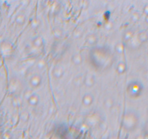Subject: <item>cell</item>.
I'll return each instance as SVG.
<instances>
[{
  "instance_id": "7a4b0ae2",
  "label": "cell",
  "mask_w": 148,
  "mask_h": 139,
  "mask_svg": "<svg viewBox=\"0 0 148 139\" xmlns=\"http://www.w3.org/2000/svg\"><path fill=\"white\" fill-rule=\"evenodd\" d=\"M139 124V117L134 111H127L123 114L121 125L126 131H134Z\"/></svg>"
},
{
  "instance_id": "6da1fadb",
  "label": "cell",
  "mask_w": 148,
  "mask_h": 139,
  "mask_svg": "<svg viewBox=\"0 0 148 139\" xmlns=\"http://www.w3.org/2000/svg\"><path fill=\"white\" fill-rule=\"evenodd\" d=\"M91 62L97 69H105L112 65V56L108 49L99 47L90 52Z\"/></svg>"
}]
</instances>
